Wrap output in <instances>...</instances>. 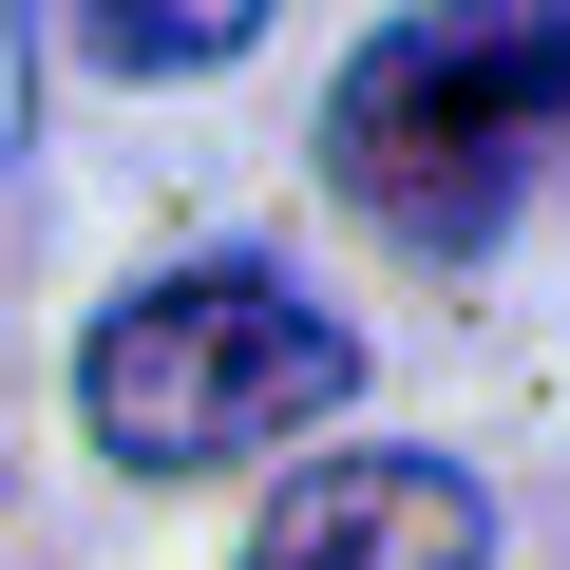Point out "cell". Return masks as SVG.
Masks as SVG:
<instances>
[{
	"instance_id": "obj_1",
	"label": "cell",
	"mask_w": 570,
	"mask_h": 570,
	"mask_svg": "<svg viewBox=\"0 0 570 570\" xmlns=\"http://www.w3.org/2000/svg\"><path fill=\"white\" fill-rule=\"evenodd\" d=\"M570 153V20H381L324 96V171L400 247H494Z\"/></svg>"
},
{
	"instance_id": "obj_2",
	"label": "cell",
	"mask_w": 570,
	"mask_h": 570,
	"mask_svg": "<svg viewBox=\"0 0 570 570\" xmlns=\"http://www.w3.org/2000/svg\"><path fill=\"white\" fill-rule=\"evenodd\" d=\"M343 381H362V343L285 266H153L134 305H96V343H77V419H96L115 475H228L266 438H305Z\"/></svg>"
},
{
	"instance_id": "obj_3",
	"label": "cell",
	"mask_w": 570,
	"mask_h": 570,
	"mask_svg": "<svg viewBox=\"0 0 570 570\" xmlns=\"http://www.w3.org/2000/svg\"><path fill=\"white\" fill-rule=\"evenodd\" d=\"M475 551H494V513L456 456H324L247 532V570H475Z\"/></svg>"
},
{
	"instance_id": "obj_4",
	"label": "cell",
	"mask_w": 570,
	"mask_h": 570,
	"mask_svg": "<svg viewBox=\"0 0 570 570\" xmlns=\"http://www.w3.org/2000/svg\"><path fill=\"white\" fill-rule=\"evenodd\" d=\"M115 77H209V58H247V20H228V0H171V20H134V0H115V20H77Z\"/></svg>"
},
{
	"instance_id": "obj_5",
	"label": "cell",
	"mask_w": 570,
	"mask_h": 570,
	"mask_svg": "<svg viewBox=\"0 0 570 570\" xmlns=\"http://www.w3.org/2000/svg\"><path fill=\"white\" fill-rule=\"evenodd\" d=\"M0 153H20V20H0Z\"/></svg>"
}]
</instances>
